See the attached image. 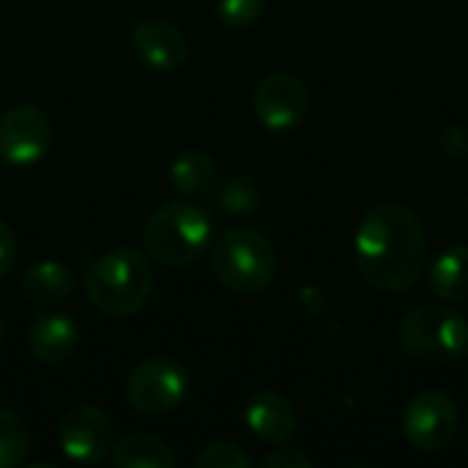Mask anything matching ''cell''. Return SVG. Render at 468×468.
Here are the masks:
<instances>
[{
	"label": "cell",
	"mask_w": 468,
	"mask_h": 468,
	"mask_svg": "<svg viewBox=\"0 0 468 468\" xmlns=\"http://www.w3.org/2000/svg\"><path fill=\"white\" fill-rule=\"evenodd\" d=\"M266 0H217V16L225 27H250L261 19Z\"/></svg>",
	"instance_id": "44dd1931"
},
{
	"label": "cell",
	"mask_w": 468,
	"mask_h": 468,
	"mask_svg": "<svg viewBox=\"0 0 468 468\" xmlns=\"http://www.w3.org/2000/svg\"><path fill=\"white\" fill-rule=\"evenodd\" d=\"M244 422L250 433L263 444H288L296 433L293 406L274 392H258L244 406Z\"/></svg>",
	"instance_id": "7c38bea8"
},
{
	"label": "cell",
	"mask_w": 468,
	"mask_h": 468,
	"mask_svg": "<svg viewBox=\"0 0 468 468\" xmlns=\"http://www.w3.org/2000/svg\"><path fill=\"white\" fill-rule=\"evenodd\" d=\"M132 49L145 66L156 71H173L184 66V60L189 58L186 36L181 33L178 25L165 19H143L132 30Z\"/></svg>",
	"instance_id": "8fae6325"
},
{
	"label": "cell",
	"mask_w": 468,
	"mask_h": 468,
	"mask_svg": "<svg viewBox=\"0 0 468 468\" xmlns=\"http://www.w3.org/2000/svg\"><path fill=\"white\" fill-rule=\"evenodd\" d=\"M211 269L230 293L255 296L277 274V250L252 228H230L211 247Z\"/></svg>",
	"instance_id": "277c9868"
},
{
	"label": "cell",
	"mask_w": 468,
	"mask_h": 468,
	"mask_svg": "<svg viewBox=\"0 0 468 468\" xmlns=\"http://www.w3.org/2000/svg\"><path fill=\"white\" fill-rule=\"evenodd\" d=\"M80 343V329L66 313H44L27 329V348L41 365H60L71 359Z\"/></svg>",
	"instance_id": "4fadbf2b"
},
{
	"label": "cell",
	"mask_w": 468,
	"mask_h": 468,
	"mask_svg": "<svg viewBox=\"0 0 468 468\" xmlns=\"http://www.w3.org/2000/svg\"><path fill=\"white\" fill-rule=\"evenodd\" d=\"M252 107L255 118L266 129L285 132L304 121L310 110V90L302 77L291 71H271L258 82Z\"/></svg>",
	"instance_id": "30bf717a"
},
{
	"label": "cell",
	"mask_w": 468,
	"mask_h": 468,
	"mask_svg": "<svg viewBox=\"0 0 468 468\" xmlns=\"http://www.w3.org/2000/svg\"><path fill=\"white\" fill-rule=\"evenodd\" d=\"M263 468H310L313 466V458L296 447H277L274 452L263 455L261 461Z\"/></svg>",
	"instance_id": "7402d4cb"
},
{
	"label": "cell",
	"mask_w": 468,
	"mask_h": 468,
	"mask_svg": "<svg viewBox=\"0 0 468 468\" xmlns=\"http://www.w3.org/2000/svg\"><path fill=\"white\" fill-rule=\"evenodd\" d=\"M400 346L420 362L450 365L468 354V321L450 304L411 310L398 329Z\"/></svg>",
	"instance_id": "5b68a950"
},
{
	"label": "cell",
	"mask_w": 468,
	"mask_h": 468,
	"mask_svg": "<svg viewBox=\"0 0 468 468\" xmlns=\"http://www.w3.org/2000/svg\"><path fill=\"white\" fill-rule=\"evenodd\" d=\"M359 274L378 291L414 288L428 266V236L420 217L400 203L373 206L354 239Z\"/></svg>",
	"instance_id": "6da1fadb"
},
{
	"label": "cell",
	"mask_w": 468,
	"mask_h": 468,
	"mask_svg": "<svg viewBox=\"0 0 468 468\" xmlns=\"http://www.w3.org/2000/svg\"><path fill=\"white\" fill-rule=\"evenodd\" d=\"M16 263V236L14 230L0 219V277H5Z\"/></svg>",
	"instance_id": "603a6c76"
},
{
	"label": "cell",
	"mask_w": 468,
	"mask_h": 468,
	"mask_svg": "<svg viewBox=\"0 0 468 468\" xmlns=\"http://www.w3.org/2000/svg\"><path fill=\"white\" fill-rule=\"evenodd\" d=\"M151 291V263L132 247H112L101 252L85 271V293L90 304L110 318H129L140 313Z\"/></svg>",
	"instance_id": "7a4b0ae2"
},
{
	"label": "cell",
	"mask_w": 468,
	"mask_h": 468,
	"mask_svg": "<svg viewBox=\"0 0 468 468\" xmlns=\"http://www.w3.org/2000/svg\"><path fill=\"white\" fill-rule=\"evenodd\" d=\"M195 468H252V458L233 441H211L195 458Z\"/></svg>",
	"instance_id": "ffe728a7"
},
{
	"label": "cell",
	"mask_w": 468,
	"mask_h": 468,
	"mask_svg": "<svg viewBox=\"0 0 468 468\" xmlns=\"http://www.w3.org/2000/svg\"><path fill=\"white\" fill-rule=\"evenodd\" d=\"M403 436L420 452H441L458 436V409L447 392H420L403 411Z\"/></svg>",
	"instance_id": "52a82bcc"
},
{
	"label": "cell",
	"mask_w": 468,
	"mask_h": 468,
	"mask_svg": "<svg viewBox=\"0 0 468 468\" xmlns=\"http://www.w3.org/2000/svg\"><path fill=\"white\" fill-rule=\"evenodd\" d=\"M189 373L173 356H148L126 378V400L137 414L165 417L189 398Z\"/></svg>",
	"instance_id": "8992f818"
},
{
	"label": "cell",
	"mask_w": 468,
	"mask_h": 468,
	"mask_svg": "<svg viewBox=\"0 0 468 468\" xmlns=\"http://www.w3.org/2000/svg\"><path fill=\"white\" fill-rule=\"evenodd\" d=\"M58 444L66 461L77 466H93L110 455L112 422L101 409L90 403L74 406L58 425Z\"/></svg>",
	"instance_id": "9c48e42d"
},
{
	"label": "cell",
	"mask_w": 468,
	"mask_h": 468,
	"mask_svg": "<svg viewBox=\"0 0 468 468\" xmlns=\"http://www.w3.org/2000/svg\"><path fill=\"white\" fill-rule=\"evenodd\" d=\"M112 463L118 468H173L176 452L154 433H134L112 450Z\"/></svg>",
	"instance_id": "2e32d148"
},
{
	"label": "cell",
	"mask_w": 468,
	"mask_h": 468,
	"mask_svg": "<svg viewBox=\"0 0 468 468\" xmlns=\"http://www.w3.org/2000/svg\"><path fill=\"white\" fill-rule=\"evenodd\" d=\"M431 291L436 299L447 304H458L468 299V247H447L431 266Z\"/></svg>",
	"instance_id": "9a60e30c"
},
{
	"label": "cell",
	"mask_w": 468,
	"mask_h": 468,
	"mask_svg": "<svg viewBox=\"0 0 468 468\" xmlns=\"http://www.w3.org/2000/svg\"><path fill=\"white\" fill-rule=\"evenodd\" d=\"M52 126L44 110L14 104L0 112V159L11 167H30L47 156Z\"/></svg>",
	"instance_id": "ba28073f"
},
{
	"label": "cell",
	"mask_w": 468,
	"mask_h": 468,
	"mask_svg": "<svg viewBox=\"0 0 468 468\" xmlns=\"http://www.w3.org/2000/svg\"><path fill=\"white\" fill-rule=\"evenodd\" d=\"M27 450H30V436L25 422L16 414L0 409V468L22 466Z\"/></svg>",
	"instance_id": "d6986e66"
},
{
	"label": "cell",
	"mask_w": 468,
	"mask_h": 468,
	"mask_svg": "<svg viewBox=\"0 0 468 468\" xmlns=\"http://www.w3.org/2000/svg\"><path fill=\"white\" fill-rule=\"evenodd\" d=\"M211 217L186 200H170L159 206L143 230V247L148 258L167 269L192 266L211 244Z\"/></svg>",
	"instance_id": "3957f363"
},
{
	"label": "cell",
	"mask_w": 468,
	"mask_h": 468,
	"mask_svg": "<svg viewBox=\"0 0 468 468\" xmlns=\"http://www.w3.org/2000/svg\"><path fill=\"white\" fill-rule=\"evenodd\" d=\"M22 293L33 304L55 307L74 293V274L60 261H38L27 266L22 277Z\"/></svg>",
	"instance_id": "5bb4252c"
},
{
	"label": "cell",
	"mask_w": 468,
	"mask_h": 468,
	"mask_svg": "<svg viewBox=\"0 0 468 468\" xmlns=\"http://www.w3.org/2000/svg\"><path fill=\"white\" fill-rule=\"evenodd\" d=\"M3 340H5V324H3V315H0V346H3Z\"/></svg>",
	"instance_id": "cb8c5ba5"
},
{
	"label": "cell",
	"mask_w": 468,
	"mask_h": 468,
	"mask_svg": "<svg viewBox=\"0 0 468 468\" xmlns=\"http://www.w3.org/2000/svg\"><path fill=\"white\" fill-rule=\"evenodd\" d=\"M208 200L219 211H228V214H250L261 203V189H258V184L250 176L233 173V176H225V178H219V181L211 184Z\"/></svg>",
	"instance_id": "ac0fdd59"
},
{
	"label": "cell",
	"mask_w": 468,
	"mask_h": 468,
	"mask_svg": "<svg viewBox=\"0 0 468 468\" xmlns=\"http://www.w3.org/2000/svg\"><path fill=\"white\" fill-rule=\"evenodd\" d=\"M214 181H217V165L206 151H197V148L184 151L170 165V184L181 195L208 192Z\"/></svg>",
	"instance_id": "e0dca14e"
}]
</instances>
